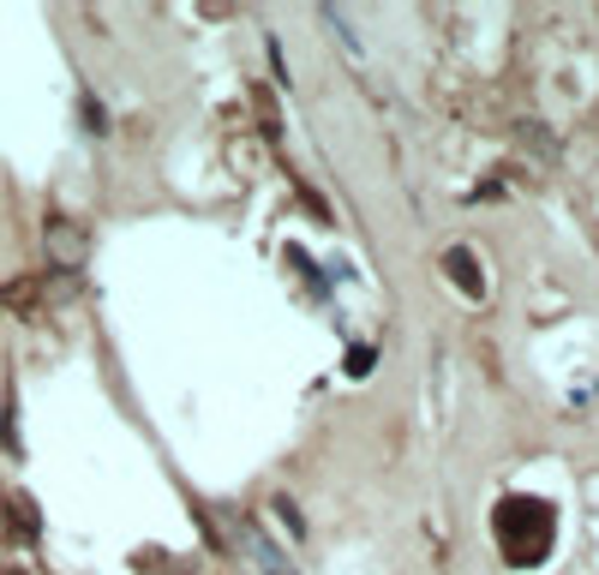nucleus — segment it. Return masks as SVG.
<instances>
[{
  "instance_id": "1",
  "label": "nucleus",
  "mask_w": 599,
  "mask_h": 575,
  "mask_svg": "<svg viewBox=\"0 0 599 575\" xmlns=\"http://www.w3.org/2000/svg\"><path fill=\"white\" fill-rule=\"evenodd\" d=\"M498 545L509 564H533L552 545V509L540 497H504L498 504Z\"/></svg>"
},
{
  "instance_id": "2",
  "label": "nucleus",
  "mask_w": 599,
  "mask_h": 575,
  "mask_svg": "<svg viewBox=\"0 0 599 575\" xmlns=\"http://www.w3.org/2000/svg\"><path fill=\"white\" fill-rule=\"evenodd\" d=\"M444 271H450L456 283H462V294H486V271L474 264V252H462V246H456L450 258H444Z\"/></svg>"
},
{
  "instance_id": "3",
  "label": "nucleus",
  "mask_w": 599,
  "mask_h": 575,
  "mask_svg": "<svg viewBox=\"0 0 599 575\" xmlns=\"http://www.w3.org/2000/svg\"><path fill=\"white\" fill-rule=\"evenodd\" d=\"M246 552H252V557H258V570H264V575H300V570H295V564H288V557H283V552H276V545H270V540H258V533H246Z\"/></svg>"
},
{
  "instance_id": "4",
  "label": "nucleus",
  "mask_w": 599,
  "mask_h": 575,
  "mask_svg": "<svg viewBox=\"0 0 599 575\" xmlns=\"http://www.w3.org/2000/svg\"><path fill=\"white\" fill-rule=\"evenodd\" d=\"M7 575H19V570H7Z\"/></svg>"
}]
</instances>
